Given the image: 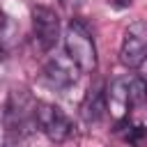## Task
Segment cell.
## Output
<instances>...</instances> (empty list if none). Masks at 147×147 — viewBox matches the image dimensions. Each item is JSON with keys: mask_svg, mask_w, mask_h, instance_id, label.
<instances>
[{"mask_svg": "<svg viewBox=\"0 0 147 147\" xmlns=\"http://www.w3.org/2000/svg\"><path fill=\"white\" fill-rule=\"evenodd\" d=\"M147 55V25L145 21H133L124 30L122 48H119V62L129 69H138L145 62Z\"/></svg>", "mask_w": 147, "mask_h": 147, "instance_id": "3", "label": "cell"}, {"mask_svg": "<svg viewBox=\"0 0 147 147\" xmlns=\"http://www.w3.org/2000/svg\"><path fill=\"white\" fill-rule=\"evenodd\" d=\"M80 115L87 122H99L106 115V99H103V90L101 87H94V90L87 92V96L80 103Z\"/></svg>", "mask_w": 147, "mask_h": 147, "instance_id": "8", "label": "cell"}, {"mask_svg": "<svg viewBox=\"0 0 147 147\" xmlns=\"http://www.w3.org/2000/svg\"><path fill=\"white\" fill-rule=\"evenodd\" d=\"M44 76L53 87H69L78 78V67L69 57H53L44 67Z\"/></svg>", "mask_w": 147, "mask_h": 147, "instance_id": "7", "label": "cell"}, {"mask_svg": "<svg viewBox=\"0 0 147 147\" xmlns=\"http://www.w3.org/2000/svg\"><path fill=\"white\" fill-rule=\"evenodd\" d=\"M34 126H39L48 140L53 142H64L74 126H71V119L62 113V108H57L55 103H46V101H37L34 103Z\"/></svg>", "mask_w": 147, "mask_h": 147, "instance_id": "2", "label": "cell"}, {"mask_svg": "<svg viewBox=\"0 0 147 147\" xmlns=\"http://www.w3.org/2000/svg\"><path fill=\"white\" fill-rule=\"evenodd\" d=\"M64 48H67V57L78 67V71H83V74L96 71L99 57H96L94 37L80 18L69 21V25L64 30Z\"/></svg>", "mask_w": 147, "mask_h": 147, "instance_id": "1", "label": "cell"}, {"mask_svg": "<svg viewBox=\"0 0 147 147\" xmlns=\"http://www.w3.org/2000/svg\"><path fill=\"white\" fill-rule=\"evenodd\" d=\"M34 103L37 101L25 90H14L9 96V103H7V113H5L7 126L14 131H23L25 126H34V117H32Z\"/></svg>", "mask_w": 147, "mask_h": 147, "instance_id": "5", "label": "cell"}, {"mask_svg": "<svg viewBox=\"0 0 147 147\" xmlns=\"http://www.w3.org/2000/svg\"><path fill=\"white\" fill-rule=\"evenodd\" d=\"M2 64H5V46L0 44V67H2Z\"/></svg>", "mask_w": 147, "mask_h": 147, "instance_id": "11", "label": "cell"}, {"mask_svg": "<svg viewBox=\"0 0 147 147\" xmlns=\"http://www.w3.org/2000/svg\"><path fill=\"white\" fill-rule=\"evenodd\" d=\"M32 30H34V39L41 46V51H51L55 48L57 39H60V18L51 7L37 5L32 9Z\"/></svg>", "mask_w": 147, "mask_h": 147, "instance_id": "4", "label": "cell"}, {"mask_svg": "<svg viewBox=\"0 0 147 147\" xmlns=\"http://www.w3.org/2000/svg\"><path fill=\"white\" fill-rule=\"evenodd\" d=\"M126 83L129 78H115L106 90H103V99H106V110H110L113 117L124 119L129 115V92H126Z\"/></svg>", "mask_w": 147, "mask_h": 147, "instance_id": "6", "label": "cell"}, {"mask_svg": "<svg viewBox=\"0 0 147 147\" xmlns=\"http://www.w3.org/2000/svg\"><path fill=\"white\" fill-rule=\"evenodd\" d=\"M126 92H129V103H131V108L145 103V80H142L140 76L129 78V83H126Z\"/></svg>", "mask_w": 147, "mask_h": 147, "instance_id": "9", "label": "cell"}, {"mask_svg": "<svg viewBox=\"0 0 147 147\" xmlns=\"http://www.w3.org/2000/svg\"><path fill=\"white\" fill-rule=\"evenodd\" d=\"M110 5H115V7H129L131 5V0H108Z\"/></svg>", "mask_w": 147, "mask_h": 147, "instance_id": "10", "label": "cell"}]
</instances>
